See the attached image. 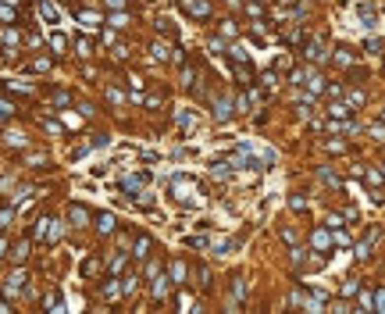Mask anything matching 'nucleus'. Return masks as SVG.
Wrapping results in <instances>:
<instances>
[{
  "label": "nucleus",
  "mask_w": 385,
  "mask_h": 314,
  "mask_svg": "<svg viewBox=\"0 0 385 314\" xmlns=\"http://www.w3.org/2000/svg\"><path fill=\"white\" fill-rule=\"evenodd\" d=\"M7 143L11 146H25V136H22V132H7Z\"/></svg>",
  "instance_id": "c756f323"
},
{
  "label": "nucleus",
  "mask_w": 385,
  "mask_h": 314,
  "mask_svg": "<svg viewBox=\"0 0 385 314\" xmlns=\"http://www.w3.org/2000/svg\"><path fill=\"white\" fill-rule=\"evenodd\" d=\"M132 250H136V257H146V250H150V236H140Z\"/></svg>",
  "instance_id": "dca6fc26"
},
{
  "label": "nucleus",
  "mask_w": 385,
  "mask_h": 314,
  "mask_svg": "<svg viewBox=\"0 0 385 314\" xmlns=\"http://www.w3.org/2000/svg\"><path fill=\"white\" fill-rule=\"evenodd\" d=\"M107 143H111V136H104V132H100V136H93V146H107Z\"/></svg>",
  "instance_id": "ea45409f"
},
{
  "label": "nucleus",
  "mask_w": 385,
  "mask_h": 314,
  "mask_svg": "<svg viewBox=\"0 0 385 314\" xmlns=\"http://www.w3.org/2000/svg\"><path fill=\"white\" fill-rule=\"evenodd\" d=\"M360 18L371 25V22H375V7H371V4H360Z\"/></svg>",
  "instance_id": "a878e982"
},
{
  "label": "nucleus",
  "mask_w": 385,
  "mask_h": 314,
  "mask_svg": "<svg viewBox=\"0 0 385 314\" xmlns=\"http://www.w3.org/2000/svg\"><path fill=\"white\" fill-rule=\"evenodd\" d=\"M350 111H353L350 104H332V107H328V114H332V118H350Z\"/></svg>",
  "instance_id": "4468645a"
},
{
  "label": "nucleus",
  "mask_w": 385,
  "mask_h": 314,
  "mask_svg": "<svg viewBox=\"0 0 385 314\" xmlns=\"http://www.w3.org/2000/svg\"><path fill=\"white\" fill-rule=\"evenodd\" d=\"M182 11H186L189 18H200V22L210 18V4L207 0H182Z\"/></svg>",
  "instance_id": "f03ea898"
},
{
  "label": "nucleus",
  "mask_w": 385,
  "mask_h": 314,
  "mask_svg": "<svg viewBox=\"0 0 385 314\" xmlns=\"http://www.w3.org/2000/svg\"><path fill=\"white\" fill-rule=\"evenodd\" d=\"M246 57H250V54H246L243 47H232V61H246Z\"/></svg>",
  "instance_id": "f704fd0d"
},
{
  "label": "nucleus",
  "mask_w": 385,
  "mask_h": 314,
  "mask_svg": "<svg viewBox=\"0 0 385 314\" xmlns=\"http://www.w3.org/2000/svg\"><path fill=\"white\" fill-rule=\"evenodd\" d=\"M364 104V93H350V107H360Z\"/></svg>",
  "instance_id": "58836bf2"
},
{
  "label": "nucleus",
  "mask_w": 385,
  "mask_h": 314,
  "mask_svg": "<svg viewBox=\"0 0 385 314\" xmlns=\"http://www.w3.org/2000/svg\"><path fill=\"white\" fill-rule=\"evenodd\" d=\"M25 253H29V243H18V246L11 250V257H14V261H25Z\"/></svg>",
  "instance_id": "cd10ccee"
},
{
  "label": "nucleus",
  "mask_w": 385,
  "mask_h": 314,
  "mask_svg": "<svg viewBox=\"0 0 385 314\" xmlns=\"http://www.w3.org/2000/svg\"><path fill=\"white\" fill-rule=\"evenodd\" d=\"M107 25H114V29H125V25H129V14H111V18H107Z\"/></svg>",
  "instance_id": "412c9836"
},
{
  "label": "nucleus",
  "mask_w": 385,
  "mask_h": 314,
  "mask_svg": "<svg viewBox=\"0 0 385 314\" xmlns=\"http://www.w3.org/2000/svg\"><path fill=\"white\" fill-rule=\"evenodd\" d=\"M121 268H125V253H118V257H114V264H111V272H121Z\"/></svg>",
  "instance_id": "e433bc0d"
},
{
  "label": "nucleus",
  "mask_w": 385,
  "mask_h": 314,
  "mask_svg": "<svg viewBox=\"0 0 385 314\" xmlns=\"http://www.w3.org/2000/svg\"><path fill=\"white\" fill-rule=\"evenodd\" d=\"M4 250H7V239H0V257H4Z\"/></svg>",
  "instance_id": "c03bdc74"
},
{
  "label": "nucleus",
  "mask_w": 385,
  "mask_h": 314,
  "mask_svg": "<svg viewBox=\"0 0 385 314\" xmlns=\"http://www.w3.org/2000/svg\"><path fill=\"white\" fill-rule=\"evenodd\" d=\"M33 71H50V57H39V61H33Z\"/></svg>",
  "instance_id": "473e14b6"
},
{
  "label": "nucleus",
  "mask_w": 385,
  "mask_h": 314,
  "mask_svg": "<svg viewBox=\"0 0 385 314\" xmlns=\"http://www.w3.org/2000/svg\"><path fill=\"white\" fill-rule=\"evenodd\" d=\"M168 293H172V279H168V275H157V286H153V296H157V300H164Z\"/></svg>",
  "instance_id": "1a4fd4ad"
},
{
  "label": "nucleus",
  "mask_w": 385,
  "mask_h": 314,
  "mask_svg": "<svg viewBox=\"0 0 385 314\" xmlns=\"http://www.w3.org/2000/svg\"><path fill=\"white\" fill-rule=\"evenodd\" d=\"M382 118H385V111H382Z\"/></svg>",
  "instance_id": "49530a36"
},
{
  "label": "nucleus",
  "mask_w": 385,
  "mask_h": 314,
  "mask_svg": "<svg viewBox=\"0 0 385 314\" xmlns=\"http://www.w3.org/2000/svg\"><path fill=\"white\" fill-rule=\"evenodd\" d=\"M39 14H43V18H47L50 25H57V22H61V11L50 4V0H39Z\"/></svg>",
  "instance_id": "423d86ee"
},
{
  "label": "nucleus",
  "mask_w": 385,
  "mask_h": 314,
  "mask_svg": "<svg viewBox=\"0 0 385 314\" xmlns=\"http://www.w3.org/2000/svg\"><path fill=\"white\" fill-rule=\"evenodd\" d=\"M0 4H14V0H0Z\"/></svg>",
  "instance_id": "a18cd8bd"
},
{
  "label": "nucleus",
  "mask_w": 385,
  "mask_h": 314,
  "mask_svg": "<svg viewBox=\"0 0 385 314\" xmlns=\"http://www.w3.org/2000/svg\"><path fill=\"white\" fill-rule=\"evenodd\" d=\"M150 182V172H140V175H129L125 178V193H140L143 186Z\"/></svg>",
  "instance_id": "20e7f679"
},
{
  "label": "nucleus",
  "mask_w": 385,
  "mask_h": 314,
  "mask_svg": "<svg viewBox=\"0 0 385 314\" xmlns=\"http://www.w3.org/2000/svg\"><path fill=\"white\" fill-rule=\"evenodd\" d=\"M375 307H378V311H385V289H378V293H375Z\"/></svg>",
  "instance_id": "c9c22d12"
},
{
  "label": "nucleus",
  "mask_w": 385,
  "mask_h": 314,
  "mask_svg": "<svg viewBox=\"0 0 385 314\" xmlns=\"http://www.w3.org/2000/svg\"><path fill=\"white\" fill-rule=\"evenodd\" d=\"M25 282H29V279H25V272H14V275L4 282V296H18V293L25 289Z\"/></svg>",
  "instance_id": "7ed1b4c3"
},
{
  "label": "nucleus",
  "mask_w": 385,
  "mask_h": 314,
  "mask_svg": "<svg viewBox=\"0 0 385 314\" xmlns=\"http://www.w3.org/2000/svg\"><path fill=\"white\" fill-rule=\"evenodd\" d=\"M136 286H140V279H136V275H129V279H121V293H136Z\"/></svg>",
  "instance_id": "a211bd4d"
},
{
  "label": "nucleus",
  "mask_w": 385,
  "mask_h": 314,
  "mask_svg": "<svg viewBox=\"0 0 385 314\" xmlns=\"http://www.w3.org/2000/svg\"><path fill=\"white\" fill-rule=\"evenodd\" d=\"M79 22H86L89 29H93V25H100V14H93V11H82V14H79Z\"/></svg>",
  "instance_id": "aec40b11"
},
{
  "label": "nucleus",
  "mask_w": 385,
  "mask_h": 314,
  "mask_svg": "<svg viewBox=\"0 0 385 314\" xmlns=\"http://www.w3.org/2000/svg\"><path fill=\"white\" fill-rule=\"evenodd\" d=\"M50 47H54V50L61 54V50H65V47H68V39H65V36H61V33H54V36H50Z\"/></svg>",
  "instance_id": "4be33fe9"
},
{
  "label": "nucleus",
  "mask_w": 385,
  "mask_h": 314,
  "mask_svg": "<svg viewBox=\"0 0 385 314\" xmlns=\"http://www.w3.org/2000/svg\"><path fill=\"white\" fill-rule=\"evenodd\" d=\"M172 193L182 200V204H189V200H196V186L189 182V178H182V175H175V182H172Z\"/></svg>",
  "instance_id": "f257e3e1"
},
{
  "label": "nucleus",
  "mask_w": 385,
  "mask_h": 314,
  "mask_svg": "<svg viewBox=\"0 0 385 314\" xmlns=\"http://www.w3.org/2000/svg\"><path fill=\"white\" fill-rule=\"evenodd\" d=\"M107 4H111V7H125V0H107Z\"/></svg>",
  "instance_id": "79ce46f5"
},
{
  "label": "nucleus",
  "mask_w": 385,
  "mask_h": 314,
  "mask_svg": "<svg viewBox=\"0 0 385 314\" xmlns=\"http://www.w3.org/2000/svg\"><path fill=\"white\" fill-rule=\"evenodd\" d=\"M97 229L107 236V232H114V214L111 211H104V214H97Z\"/></svg>",
  "instance_id": "9b49d317"
},
{
  "label": "nucleus",
  "mask_w": 385,
  "mask_h": 314,
  "mask_svg": "<svg viewBox=\"0 0 385 314\" xmlns=\"http://www.w3.org/2000/svg\"><path fill=\"white\" fill-rule=\"evenodd\" d=\"M4 311H11V307H7V300H4V296H0V314H4Z\"/></svg>",
  "instance_id": "37998d69"
},
{
  "label": "nucleus",
  "mask_w": 385,
  "mask_h": 314,
  "mask_svg": "<svg viewBox=\"0 0 385 314\" xmlns=\"http://www.w3.org/2000/svg\"><path fill=\"white\" fill-rule=\"evenodd\" d=\"M353 293H357V279H346L343 282V296H353Z\"/></svg>",
  "instance_id": "7c9ffc66"
},
{
  "label": "nucleus",
  "mask_w": 385,
  "mask_h": 314,
  "mask_svg": "<svg viewBox=\"0 0 385 314\" xmlns=\"http://www.w3.org/2000/svg\"><path fill=\"white\" fill-rule=\"evenodd\" d=\"M371 136H375V140H385V129H382V125H371Z\"/></svg>",
  "instance_id": "a19ab883"
},
{
  "label": "nucleus",
  "mask_w": 385,
  "mask_h": 314,
  "mask_svg": "<svg viewBox=\"0 0 385 314\" xmlns=\"http://www.w3.org/2000/svg\"><path fill=\"white\" fill-rule=\"evenodd\" d=\"M68 221H71L75 229H82L86 221H89V214H86V207H79V204H71V207H68Z\"/></svg>",
  "instance_id": "39448f33"
},
{
  "label": "nucleus",
  "mask_w": 385,
  "mask_h": 314,
  "mask_svg": "<svg viewBox=\"0 0 385 314\" xmlns=\"http://www.w3.org/2000/svg\"><path fill=\"white\" fill-rule=\"evenodd\" d=\"M335 61H339V65H353V54H350V50L343 47V50H339V54H335Z\"/></svg>",
  "instance_id": "c85d7f7f"
},
{
  "label": "nucleus",
  "mask_w": 385,
  "mask_h": 314,
  "mask_svg": "<svg viewBox=\"0 0 385 314\" xmlns=\"http://www.w3.org/2000/svg\"><path fill=\"white\" fill-rule=\"evenodd\" d=\"M157 29H161V36H168V39H175V25L168 22V18H161V22H157Z\"/></svg>",
  "instance_id": "6ab92c4d"
},
{
  "label": "nucleus",
  "mask_w": 385,
  "mask_h": 314,
  "mask_svg": "<svg viewBox=\"0 0 385 314\" xmlns=\"http://www.w3.org/2000/svg\"><path fill=\"white\" fill-rule=\"evenodd\" d=\"M121 296V286H114V282H104V300H118Z\"/></svg>",
  "instance_id": "f3484780"
},
{
  "label": "nucleus",
  "mask_w": 385,
  "mask_h": 314,
  "mask_svg": "<svg viewBox=\"0 0 385 314\" xmlns=\"http://www.w3.org/2000/svg\"><path fill=\"white\" fill-rule=\"evenodd\" d=\"M375 239H378V229H371V232H367V239H360V246H357V257H360V261L367 257V253H371V246H375Z\"/></svg>",
  "instance_id": "0eeeda50"
},
{
  "label": "nucleus",
  "mask_w": 385,
  "mask_h": 314,
  "mask_svg": "<svg viewBox=\"0 0 385 314\" xmlns=\"http://www.w3.org/2000/svg\"><path fill=\"white\" fill-rule=\"evenodd\" d=\"M360 307H364V311H367V307H375V296H371V293H367V289L360 293Z\"/></svg>",
  "instance_id": "72a5a7b5"
},
{
  "label": "nucleus",
  "mask_w": 385,
  "mask_h": 314,
  "mask_svg": "<svg viewBox=\"0 0 385 314\" xmlns=\"http://www.w3.org/2000/svg\"><path fill=\"white\" fill-rule=\"evenodd\" d=\"M307 57H311V61H325V43L311 39V43H307Z\"/></svg>",
  "instance_id": "6e6552de"
},
{
  "label": "nucleus",
  "mask_w": 385,
  "mask_h": 314,
  "mask_svg": "<svg viewBox=\"0 0 385 314\" xmlns=\"http://www.w3.org/2000/svg\"><path fill=\"white\" fill-rule=\"evenodd\" d=\"M172 279H175V282L186 279V264H182V261H175V264H172Z\"/></svg>",
  "instance_id": "5701e85b"
},
{
  "label": "nucleus",
  "mask_w": 385,
  "mask_h": 314,
  "mask_svg": "<svg viewBox=\"0 0 385 314\" xmlns=\"http://www.w3.org/2000/svg\"><path fill=\"white\" fill-rule=\"evenodd\" d=\"M47 307L50 311H65V300H61V293L54 289V293H47Z\"/></svg>",
  "instance_id": "2eb2a0df"
},
{
  "label": "nucleus",
  "mask_w": 385,
  "mask_h": 314,
  "mask_svg": "<svg viewBox=\"0 0 385 314\" xmlns=\"http://www.w3.org/2000/svg\"><path fill=\"white\" fill-rule=\"evenodd\" d=\"M221 36H236V25L232 22H221Z\"/></svg>",
  "instance_id": "4c0bfd02"
},
{
  "label": "nucleus",
  "mask_w": 385,
  "mask_h": 314,
  "mask_svg": "<svg viewBox=\"0 0 385 314\" xmlns=\"http://www.w3.org/2000/svg\"><path fill=\"white\" fill-rule=\"evenodd\" d=\"M311 243H314V250H328V246H332V236H328L325 229H317V232L311 236Z\"/></svg>",
  "instance_id": "9d476101"
},
{
  "label": "nucleus",
  "mask_w": 385,
  "mask_h": 314,
  "mask_svg": "<svg viewBox=\"0 0 385 314\" xmlns=\"http://www.w3.org/2000/svg\"><path fill=\"white\" fill-rule=\"evenodd\" d=\"M82 272H86V275H97V272H100V261H97V257H89V261L82 264Z\"/></svg>",
  "instance_id": "bb28decb"
},
{
  "label": "nucleus",
  "mask_w": 385,
  "mask_h": 314,
  "mask_svg": "<svg viewBox=\"0 0 385 314\" xmlns=\"http://www.w3.org/2000/svg\"><path fill=\"white\" fill-rule=\"evenodd\" d=\"M214 118H218V122H228V118H232V104L218 100V104H214Z\"/></svg>",
  "instance_id": "f8f14e48"
},
{
  "label": "nucleus",
  "mask_w": 385,
  "mask_h": 314,
  "mask_svg": "<svg viewBox=\"0 0 385 314\" xmlns=\"http://www.w3.org/2000/svg\"><path fill=\"white\" fill-rule=\"evenodd\" d=\"M150 57H153V61H168V57H172V50H168L164 43H150Z\"/></svg>",
  "instance_id": "ddd939ff"
},
{
  "label": "nucleus",
  "mask_w": 385,
  "mask_h": 314,
  "mask_svg": "<svg viewBox=\"0 0 385 314\" xmlns=\"http://www.w3.org/2000/svg\"><path fill=\"white\" fill-rule=\"evenodd\" d=\"M307 86H311V93H321V89H325V79H321V75H311V79H307Z\"/></svg>",
  "instance_id": "b1692460"
},
{
  "label": "nucleus",
  "mask_w": 385,
  "mask_h": 314,
  "mask_svg": "<svg viewBox=\"0 0 385 314\" xmlns=\"http://www.w3.org/2000/svg\"><path fill=\"white\" fill-rule=\"evenodd\" d=\"M11 218H14V207H4V211H0V229H7Z\"/></svg>",
  "instance_id": "393cba45"
},
{
  "label": "nucleus",
  "mask_w": 385,
  "mask_h": 314,
  "mask_svg": "<svg viewBox=\"0 0 385 314\" xmlns=\"http://www.w3.org/2000/svg\"><path fill=\"white\" fill-rule=\"evenodd\" d=\"M89 54H93V43H89V39H79V57H89Z\"/></svg>",
  "instance_id": "2f4dec72"
}]
</instances>
